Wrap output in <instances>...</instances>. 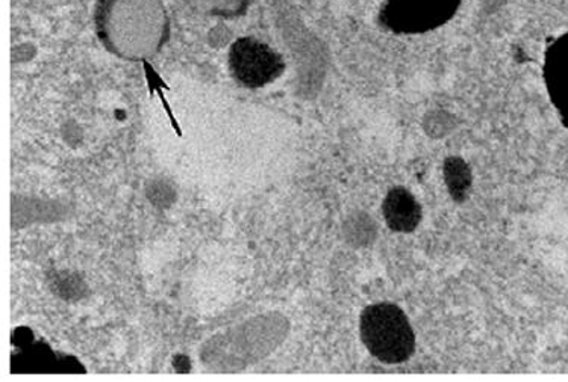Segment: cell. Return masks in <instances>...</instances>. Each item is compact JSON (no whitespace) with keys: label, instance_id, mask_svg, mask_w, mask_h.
Returning <instances> with one entry per match:
<instances>
[{"label":"cell","instance_id":"cell-4","mask_svg":"<svg viewBox=\"0 0 568 382\" xmlns=\"http://www.w3.org/2000/svg\"><path fill=\"white\" fill-rule=\"evenodd\" d=\"M545 79L551 102L568 126V31L547 49Z\"/></svg>","mask_w":568,"mask_h":382},{"label":"cell","instance_id":"cell-1","mask_svg":"<svg viewBox=\"0 0 568 382\" xmlns=\"http://www.w3.org/2000/svg\"><path fill=\"white\" fill-rule=\"evenodd\" d=\"M359 332L364 347L381 363H405L416 351V332L405 311L392 302L366 307L361 313Z\"/></svg>","mask_w":568,"mask_h":382},{"label":"cell","instance_id":"cell-5","mask_svg":"<svg viewBox=\"0 0 568 382\" xmlns=\"http://www.w3.org/2000/svg\"><path fill=\"white\" fill-rule=\"evenodd\" d=\"M383 214L389 230L396 233H413L423 219L420 203L404 186H394L388 190L383 203Z\"/></svg>","mask_w":568,"mask_h":382},{"label":"cell","instance_id":"cell-7","mask_svg":"<svg viewBox=\"0 0 568 382\" xmlns=\"http://www.w3.org/2000/svg\"><path fill=\"white\" fill-rule=\"evenodd\" d=\"M456 124L458 122H456L454 114L445 110H435L425 116L423 127H425L426 135L430 138L439 140L450 135L455 131Z\"/></svg>","mask_w":568,"mask_h":382},{"label":"cell","instance_id":"cell-3","mask_svg":"<svg viewBox=\"0 0 568 382\" xmlns=\"http://www.w3.org/2000/svg\"><path fill=\"white\" fill-rule=\"evenodd\" d=\"M230 66L232 74L242 85L261 89L281 78L285 62L271 45L246 37L232 45Z\"/></svg>","mask_w":568,"mask_h":382},{"label":"cell","instance_id":"cell-6","mask_svg":"<svg viewBox=\"0 0 568 382\" xmlns=\"http://www.w3.org/2000/svg\"><path fill=\"white\" fill-rule=\"evenodd\" d=\"M443 174L450 197L456 203H463L467 198L473 185V173L467 162L462 156H449L443 165Z\"/></svg>","mask_w":568,"mask_h":382},{"label":"cell","instance_id":"cell-2","mask_svg":"<svg viewBox=\"0 0 568 382\" xmlns=\"http://www.w3.org/2000/svg\"><path fill=\"white\" fill-rule=\"evenodd\" d=\"M464 0H383L377 24L393 35L417 37L445 28L458 16Z\"/></svg>","mask_w":568,"mask_h":382},{"label":"cell","instance_id":"cell-8","mask_svg":"<svg viewBox=\"0 0 568 382\" xmlns=\"http://www.w3.org/2000/svg\"><path fill=\"white\" fill-rule=\"evenodd\" d=\"M511 0H479V12L484 17L499 14L509 6Z\"/></svg>","mask_w":568,"mask_h":382}]
</instances>
